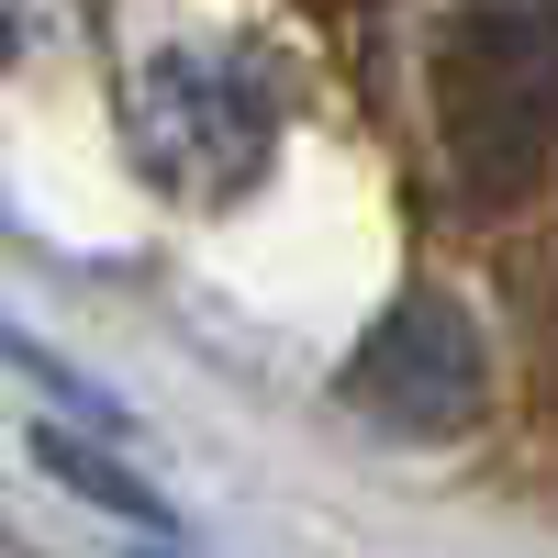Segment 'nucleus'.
Instances as JSON below:
<instances>
[{
	"label": "nucleus",
	"mask_w": 558,
	"mask_h": 558,
	"mask_svg": "<svg viewBox=\"0 0 558 558\" xmlns=\"http://www.w3.org/2000/svg\"><path fill=\"white\" fill-rule=\"evenodd\" d=\"M436 134L470 202H514L558 168V0H458L436 34Z\"/></svg>",
	"instance_id": "nucleus-1"
},
{
	"label": "nucleus",
	"mask_w": 558,
	"mask_h": 558,
	"mask_svg": "<svg viewBox=\"0 0 558 558\" xmlns=\"http://www.w3.org/2000/svg\"><path fill=\"white\" fill-rule=\"evenodd\" d=\"M123 123H134V157H146L157 191H179V202H235V191H257V168L279 146V89L246 57L168 45V57L134 68Z\"/></svg>",
	"instance_id": "nucleus-2"
},
{
	"label": "nucleus",
	"mask_w": 558,
	"mask_h": 558,
	"mask_svg": "<svg viewBox=\"0 0 558 558\" xmlns=\"http://www.w3.org/2000/svg\"><path fill=\"white\" fill-rule=\"evenodd\" d=\"M347 413H368V425H391V436H458L481 413V336H470V313L436 302V291H413L380 313V336H368L347 357Z\"/></svg>",
	"instance_id": "nucleus-3"
},
{
	"label": "nucleus",
	"mask_w": 558,
	"mask_h": 558,
	"mask_svg": "<svg viewBox=\"0 0 558 558\" xmlns=\"http://www.w3.org/2000/svg\"><path fill=\"white\" fill-rule=\"evenodd\" d=\"M34 470L45 481H68V492H89L101 514H123V525H146V536H179V514H168V492L157 481H134L112 447H89L78 425H34Z\"/></svg>",
	"instance_id": "nucleus-4"
}]
</instances>
